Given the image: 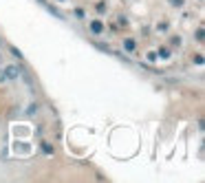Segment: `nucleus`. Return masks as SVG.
<instances>
[{
	"label": "nucleus",
	"mask_w": 205,
	"mask_h": 183,
	"mask_svg": "<svg viewBox=\"0 0 205 183\" xmlns=\"http://www.w3.org/2000/svg\"><path fill=\"white\" fill-rule=\"evenodd\" d=\"M5 75H7V79H18V75H20V66H18V64H9V66L5 69Z\"/></svg>",
	"instance_id": "1"
},
{
	"label": "nucleus",
	"mask_w": 205,
	"mask_h": 183,
	"mask_svg": "<svg viewBox=\"0 0 205 183\" xmlns=\"http://www.w3.org/2000/svg\"><path fill=\"white\" fill-rule=\"evenodd\" d=\"M90 31H93V33H101V31H104V24H101L99 20L90 22Z\"/></svg>",
	"instance_id": "2"
},
{
	"label": "nucleus",
	"mask_w": 205,
	"mask_h": 183,
	"mask_svg": "<svg viewBox=\"0 0 205 183\" xmlns=\"http://www.w3.org/2000/svg\"><path fill=\"white\" fill-rule=\"evenodd\" d=\"M135 47H137L135 40H126V42H124V49H126V51H135Z\"/></svg>",
	"instance_id": "3"
},
{
	"label": "nucleus",
	"mask_w": 205,
	"mask_h": 183,
	"mask_svg": "<svg viewBox=\"0 0 205 183\" xmlns=\"http://www.w3.org/2000/svg\"><path fill=\"white\" fill-rule=\"evenodd\" d=\"M159 55H161V58H170V51H168V49H161Z\"/></svg>",
	"instance_id": "4"
},
{
	"label": "nucleus",
	"mask_w": 205,
	"mask_h": 183,
	"mask_svg": "<svg viewBox=\"0 0 205 183\" xmlns=\"http://www.w3.org/2000/svg\"><path fill=\"white\" fill-rule=\"evenodd\" d=\"M11 53H13V55H16L18 60H20V58H22V55H20V51H18V49H13V47H11Z\"/></svg>",
	"instance_id": "5"
},
{
	"label": "nucleus",
	"mask_w": 205,
	"mask_h": 183,
	"mask_svg": "<svg viewBox=\"0 0 205 183\" xmlns=\"http://www.w3.org/2000/svg\"><path fill=\"white\" fill-rule=\"evenodd\" d=\"M170 2H172L174 7H181V5H183V0H170Z\"/></svg>",
	"instance_id": "6"
},
{
	"label": "nucleus",
	"mask_w": 205,
	"mask_h": 183,
	"mask_svg": "<svg viewBox=\"0 0 205 183\" xmlns=\"http://www.w3.org/2000/svg\"><path fill=\"white\" fill-rule=\"evenodd\" d=\"M0 82H9V79H7V75H5V71H0Z\"/></svg>",
	"instance_id": "7"
}]
</instances>
